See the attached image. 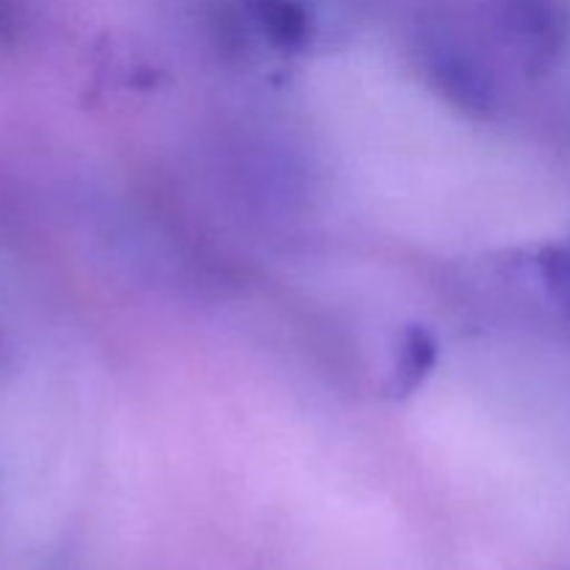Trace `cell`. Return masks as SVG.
Instances as JSON below:
<instances>
[{
    "label": "cell",
    "instance_id": "obj_1",
    "mask_svg": "<svg viewBox=\"0 0 570 570\" xmlns=\"http://www.w3.org/2000/svg\"><path fill=\"white\" fill-rule=\"evenodd\" d=\"M421 76L462 115L490 120L499 109V81L482 50L454 26H429L417 33Z\"/></svg>",
    "mask_w": 570,
    "mask_h": 570
},
{
    "label": "cell",
    "instance_id": "obj_2",
    "mask_svg": "<svg viewBox=\"0 0 570 570\" xmlns=\"http://www.w3.org/2000/svg\"><path fill=\"white\" fill-rule=\"evenodd\" d=\"M501 39L529 72H543L570 39L568 0H493Z\"/></svg>",
    "mask_w": 570,
    "mask_h": 570
},
{
    "label": "cell",
    "instance_id": "obj_3",
    "mask_svg": "<svg viewBox=\"0 0 570 570\" xmlns=\"http://www.w3.org/2000/svg\"><path fill=\"white\" fill-rule=\"evenodd\" d=\"M438 365V340L429 328L406 326L399 340L393 362V376H390V395L393 399H410L429 373Z\"/></svg>",
    "mask_w": 570,
    "mask_h": 570
},
{
    "label": "cell",
    "instance_id": "obj_4",
    "mask_svg": "<svg viewBox=\"0 0 570 570\" xmlns=\"http://www.w3.org/2000/svg\"><path fill=\"white\" fill-rule=\"evenodd\" d=\"M534 267H538L540 284H543L549 301L570 323V237L562 243L546 245L534 256Z\"/></svg>",
    "mask_w": 570,
    "mask_h": 570
},
{
    "label": "cell",
    "instance_id": "obj_5",
    "mask_svg": "<svg viewBox=\"0 0 570 570\" xmlns=\"http://www.w3.org/2000/svg\"><path fill=\"white\" fill-rule=\"evenodd\" d=\"M20 33V6L17 0H0V42H14Z\"/></svg>",
    "mask_w": 570,
    "mask_h": 570
}]
</instances>
